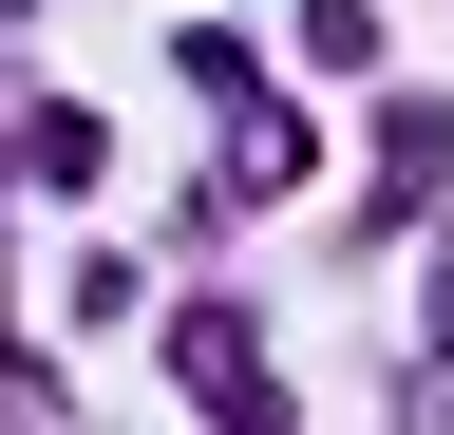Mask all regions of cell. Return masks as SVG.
<instances>
[{
  "label": "cell",
  "mask_w": 454,
  "mask_h": 435,
  "mask_svg": "<svg viewBox=\"0 0 454 435\" xmlns=\"http://www.w3.org/2000/svg\"><path fill=\"white\" fill-rule=\"evenodd\" d=\"M170 360H190V398H208V416H265V341H247L227 303H190V322H170Z\"/></svg>",
  "instance_id": "1"
}]
</instances>
